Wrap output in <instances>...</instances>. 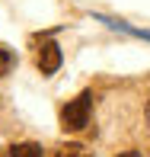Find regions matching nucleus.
I'll return each instance as SVG.
<instances>
[{
    "instance_id": "1",
    "label": "nucleus",
    "mask_w": 150,
    "mask_h": 157,
    "mask_svg": "<svg viewBox=\"0 0 150 157\" xmlns=\"http://www.w3.org/2000/svg\"><path fill=\"white\" fill-rule=\"evenodd\" d=\"M90 116H93V93L83 90L80 96H74L61 109V128L64 132H83L90 125Z\"/></svg>"
},
{
    "instance_id": "2",
    "label": "nucleus",
    "mask_w": 150,
    "mask_h": 157,
    "mask_svg": "<svg viewBox=\"0 0 150 157\" xmlns=\"http://www.w3.org/2000/svg\"><path fill=\"white\" fill-rule=\"evenodd\" d=\"M35 64H38V71L45 77H51L54 71L61 67V48H58V42H51V39H45L38 45V58H35Z\"/></svg>"
},
{
    "instance_id": "3",
    "label": "nucleus",
    "mask_w": 150,
    "mask_h": 157,
    "mask_svg": "<svg viewBox=\"0 0 150 157\" xmlns=\"http://www.w3.org/2000/svg\"><path fill=\"white\" fill-rule=\"evenodd\" d=\"M10 157H42V147L32 144V141H23V144H13Z\"/></svg>"
},
{
    "instance_id": "4",
    "label": "nucleus",
    "mask_w": 150,
    "mask_h": 157,
    "mask_svg": "<svg viewBox=\"0 0 150 157\" xmlns=\"http://www.w3.org/2000/svg\"><path fill=\"white\" fill-rule=\"evenodd\" d=\"M54 157H93L83 144H64V147H58L54 151Z\"/></svg>"
},
{
    "instance_id": "5",
    "label": "nucleus",
    "mask_w": 150,
    "mask_h": 157,
    "mask_svg": "<svg viewBox=\"0 0 150 157\" xmlns=\"http://www.w3.org/2000/svg\"><path fill=\"white\" fill-rule=\"evenodd\" d=\"M10 67H13V55L6 52V48H0V77H3Z\"/></svg>"
},
{
    "instance_id": "6",
    "label": "nucleus",
    "mask_w": 150,
    "mask_h": 157,
    "mask_svg": "<svg viewBox=\"0 0 150 157\" xmlns=\"http://www.w3.org/2000/svg\"><path fill=\"white\" fill-rule=\"evenodd\" d=\"M121 157H141L137 151H125V154H121Z\"/></svg>"
},
{
    "instance_id": "7",
    "label": "nucleus",
    "mask_w": 150,
    "mask_h": 157,
    "mask_svg": "<svg viewBox=\"0 0 150 157\" xmlns=\"http://www.w3.org/2000/svg\"><path fill=\"white\" fill-rule=\"evenodd\" d=\"M147 119H150V103H147Z\"/></svg>"
}]
</instances>
